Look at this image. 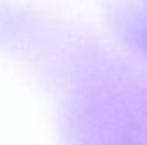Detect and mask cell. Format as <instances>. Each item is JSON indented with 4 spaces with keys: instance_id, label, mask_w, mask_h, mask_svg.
Listing matches in <instances>:
<instances>
[]
</instances>
